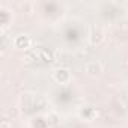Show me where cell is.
Segmentation results:
<instances>
[{
  "mask_svg": "<svg viewBox=\"0 0 128 128\" xmlns=\"http://www.w3.org/2000/svg\"><path fill=\"white\" fill-rule=\"evenodd\" d=\"M53 80L59 84H66L71 82V72L68 68H56L51 74Z\"/></svg>",
  "mask_w": 128,
  "mask_h": 128,
  "instance_id": "cell-1",
  "label": "cell"
},
{
  "mask_svg": "<svg viewBox=\"0 0 128 128\" xmlns=\"http://www.w3.org/2000/svg\"><path fill=\"white\" fill-rule=\"evenodd\" d=\"M84 71H86L88 76H90V77H96V76H100V74L104 71V66H102V63H101L100 60H94V62L86 63Z\"/></svg>",
  "mask_w": 128,
  "mask_h": 128,
  "instance_id": "cell-2",
  "label": "cell"
},
{
  "mask_svg": "<svg viewBox=\"0 0 128 128\" xmlns=\"http://www.w3.org/2000/svg\"><path fill=\"white\" fill-rule=\"evenodd\" d=\"M88 41L92 45H100L104 41V32L101 29H98V27H92L89 30V33H88Z\"/></svg>",
  "mask_w": 128,
  "mask_h": 128,
  "instance_id": "cell-3",
  "label": "cell"
},
{
  "mask_svg": "<svg viewBox=\"0 0 128 128\" xmlns=\"http://www.w3.org/2000/svg\"><path fill=\"white\" fill-rule=\"evenodd\" d=\"M14 45L18 50H26V48H29L32 45V39H30L29 35H23L21 33V35H17L14 38Z\"/></svg>",
  "mask_w": 128,
  "mask_h": 128,
  "instance_id": "cell-4",
  "label": "cell"
},
{
  "mask_svg": "<svg viewBox=\"0 0 128 128\" xmlns=\"http://www.w3.org/2000/svg\"><path fill=\"white\" fill-rule=\"evenodd\" d=\"M59 120H60V116L54 112H51L48 116H47V124L48 125H53V126H57L59 125Z\"/></svg>",
  "mask_w": 128,
  "mask_h": 128,
  "instance_id": "cell-5",
  "label": "cell"
},
{
  "mask_svg": "<svg viewBox=\"0 0 128 128\" xmlns=\"http://www.w3.org/2000/svg\"><path fill=\"white\" fill-rule=\"evenodd\" d=\"M2 128H12V125H11V122L9 120H2Z\"/></svg>",
  "mask_w": 128,
  "mask_h": 128,
  "instance_id": "cell-6",
  "label": "cell"
}]
</instances>
